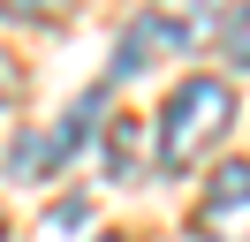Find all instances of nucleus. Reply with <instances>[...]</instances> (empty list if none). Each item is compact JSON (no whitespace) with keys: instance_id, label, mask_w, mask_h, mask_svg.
<instances>
[{"instance_id":"11","label":"nucleus","mask_w":250,"mask_h":242,"mask_svg":"<svg viewBox=\"0 0 250 242\" xmlns=\"http://www.w3.org/2000/svg\"><path fill=\"white\" fill-rule=\"evenodd\" d=\"M0 242H8V220H0Z\"/></svg>"},{"instance_id":"8","label":"nucleus","mask_w":250,"mask_h":242,"mask_svg":"<svg viewBox=\"0 0 250 242\" xmlns=\"http://www.w3.org/2000/svg\"><path fill=\"white\" fill-rule=\"evenodd\" d=\"M61 8H76V0H0V15H16V23H46Z\"/></svg>"},{"instance_id":"5","label":"nucleus","mask_w":250,"mask_h":242,"mask_svg":"<svg viewBox=\"0 0 250 242\" xmlns=\"http://www.w3.org/2000/svg\"><path fill=\"white\" fill-rule=\"evenodd\" d=\"M144 129H152V121H129V114L106 121L99 144H106V174H114V182H137V174H144Z\"/></svg>"},{"instance_id":"6","label":"nucleus","mask_w":250,"mask_h":242,"mask_svg":"<svg viewBox=\"0 0 250 242\" xmlns=\"http://www.w3.org/2000/svg\"><path fill=\"white\" fill-rule=\"evenodd\" d=\"M212 38H220V53H228L235 68H250V0L220 15V30H212Z\"/></svg>"},{"instance_id":"3","label":"nucleus","mask_w":250,"mask_h":242,"mask_svg":"<svg viewBox=\"0 0 250 242\" xmlns=\"http://www.w3.org/2000/svg\"><path fill=\"white\" fill-rule=\"evenodd\" d=\"M197 38H205V23H197V15H182V8H137V15H129V30L114 38L106 76H114V83H129V76L159 68V60H182Z\"/></svg>"},{"instance_id":"10","label":"nucleus","mask_w":250,"mask_h":242,"mask_svg":"<svg viewBox=\"0 0 250 242\" xmlns=\"http://www.w3.org/2000/svg\"><path fill=\"white\" fill-rule=\"evenodd\" d=\"M91 242H129V235H91Z\"/></svg>"},{"instance_id":"9","label":"nucleus","mask_w":250,"mask_h":242,"mask_svg":"<svg viewBox=\"0 0 250 242\" xmlns=\"http://www.w3.org/2000/svg\"><path fill=\"white\" fill-rule=\"evenodd\" d=\"M16 91H23V68H16V53H0V106H16Z\"/></svg>"},{"instance_id":"4","label":"nucleus","mask_w":250,"mask_h":242,"mask_svg":"<svg viewBox=\"0 0 250 242\" xmlns=\"http://www.w3.org/2000/svg\"><path fill=\"white\" fill-rule=\"evenodd\" d=\"M189 235L197 242H250V159L212 166L197 212H189Z\"/></svg>"},{"instance_id":"2","label":"nucleus","mask_w":250,"mask_h":242,"mask_svg":"<svg viewBox=\"0 0 250 242\" xmlns=\"http://www.w3.org/2000/svg\"><path fill=\"white\" fill-rule=\"evenodd\" d=\"M106 91H83L76 106H68L61 121H46V129H23L16 144L0 151V166H8V174H23V182H46V174H61L68 159H83V151L99 144V136H106Z\"/></svg>"},{"instance_id":"1","label":"nucleus","mask_w":250,"mask_h":242,"mask_svg":"<svg viewBox=\"0 0 250 242\" xmlns=\"http://www.w3.org/2000/svg\"><path fill=\"white\" fill-rule=\"evenodd\" d=\"M228 129H235V83L189 68L182 83H167V99L152 114V166L159 174H189L197 159H212L228 144Z\"/></svg>"},{"instance_id":"7","label":"nucleus","mask_w":250,"mask_h":242,"mask_svg":"<svg viewBox=\"0 0 250 242\" xmlns=\"http://www.w3.org/2000/svg\"><path fill=\"white\" fill-rule=\"evenodd\" d=\"M83 220H91V197H83V189H76V197H53V204H46V235H76Z\"/></svg>"}]
</instances>
